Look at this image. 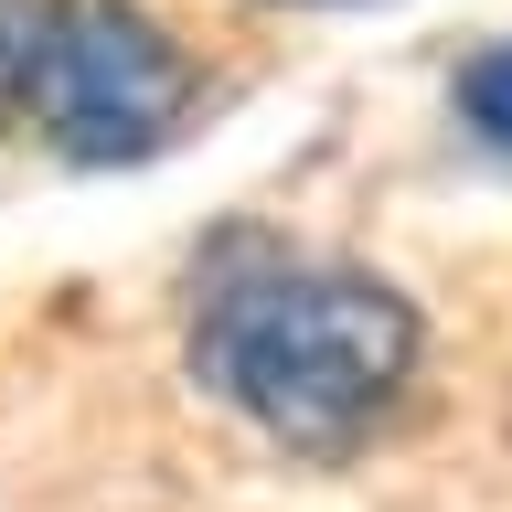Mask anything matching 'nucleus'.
<instances>
[{"mask_svg":"<svg viewBox=\"0 0 512 512\" xmlns=\"http://www.w3.org/2000/svg\"><path fill=\"white\" fill-rule=\"evenodd\" d=\"M416 363H427L416 299L342 256H256L214 278L192 310V374L256 438L299 448V459L363 448L416 384Z\"/></svg>","mask_w":512,"mask_h":512,"instance_id":"nucleus-1","label":"nucleus"},{"mask_svg":"<svg viewBox=\"0 0 512 512\" xmlns=\"http://www.w3.org/2000/svg\"><path fill=\"white\" fill-rule=\"evenodd\" d=\"M32 118L75 171L150 160L192 118V54L139 0H54L32 54Z\"/></svg>","mask_w":512,"mask_h":512,"instance_id":"nucleus-2","label":"nucleus"},{"mask_svg":"<svg viewBox=\"0 0 512 512\" xmlns=\"http://www.w3.org/2000/svg\"><path fill=\"white\" fill-rule=\"evenodd\" d=\"M459 118H470V139L512 150V43H491V54L459 64Z\"/></svg>","mask_w":512,"mask_h":512,"instance_id":"nucleus-3","label":"nucleus"},{"mask_svg":"<svg viewBox=\"0 0 512 512\" xmlns=\"http://www.w3.org/2000/svg\"><path fill=\"white\" fill-rule=\"evenodd\" d=\"M43 11L54 0H0V128L32 107V54H43Z\"/></svg>","mask_w":512,"mask_h":512,"instance_id":"nucleus-4","label":"nucleus"},{"mask_svg":"<svg viewBox=\"0 0 512 512\" xmlns=\"http://www.w3.org/2000/svg\"><path fill=\"white\" fill-rule=\"evenodd\" d=\"M278 11H363V0H278Z\"/></svg>","mask_w":512,"mask_h":512,"instance_id":"nucleus-5","label":"nucleus"}]
</instances>
